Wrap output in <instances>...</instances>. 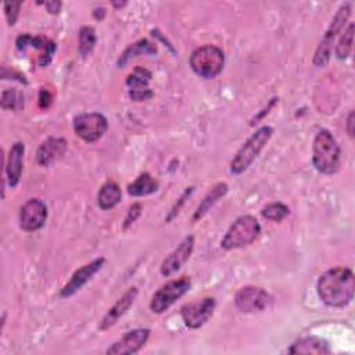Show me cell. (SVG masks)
<instances>
[{
  "label": "cell",
  "mask_w": 355,
  "mask_h": 355,
  "mask_svg": "<svg viewBox=\"0 0 355 355\" xmlns=\"http://www.w3.org/2000/svg\"><path fill=\"white\" fill-rule=\"evenodd\" d=\"M321 301L330 308H344L354 300L355 278L349 268L336 267L322 274L316 283Z\"/></svg>",
  "instance_id": "obj_1"
},
{
  "label": "cell",
  "mask_w": 355,
  "mask_h": 355,
  "mask_svg": "<svg viewBox=\"0 0 355 355\" xmlns=\"http://www.w3.org/2000/svg\"><path fill=\"white\" fill-rule=\"evenodd\" d=\"M341 161L340 146L327 130H321L312 145V164L323 175H333L338 171Z\"/></svg>",
  "instance_id": "obj_2"
},
{
  "label": "cell",
  "mask_w": 355,
  "mask_h": 355,
  "mask_svg": "<svg viewBox=\"0 0 355 355\" xmlns=\"http://www.w3.org/2000/svg\"><path fill=\"white\" fill-rule=\"evenodd\" d=\"M261 233V225L253 215H242L226 230L221 241L223 250L243 249L254 243Z\"/></svg>",
  "instance_id": "obj_3"
},
{
  "label": "cell",
  "mask_w": 355,
  "mask_h": 355,
  "mask_svg": "<svg viewBox=\"0 0 355 355\" xmlns=\"http://www.w3.org/2000/svg\"><path fill=\"white\" fill-rule=\"evenodd\" d=\"M274 135V128L272 127H261L257 130L246 142L245 145L239 149V152L236 153L234 159L230 163V172L233 175H242L245 174L252 164L257 160L260 153L264 150V148L268 145Z\"/></svg>",
  "instance_id": "obj_4"
},
{
  "label": "cell",
  "mask_w": 355,
  "mask_h": 355,
  "mask_svg": "<svg viewBox=\"0 0 355 355\" xmlns=\"http://www.w3.org/2000/svg\"><path fill=\"white\" fill-rule=\"evenodd\" d=\"M189 63L194 74L204 79H214L223 70L225 54L219 48L214 45H205L197 48L192 53Z\"/></svg>",
  "instance_id": "obj_5"
},
{
  "label": "cell",
  "mask_w": 355,
  "mask_h": 355,
  "mask_svg": "<svg viewBox=\"0 0 355 355\" xmlns=\"http://www.w3.org/2000/svg\"><path fill=\"white\" fill-rule=\"evenodd\" d=\"M349 16H351V3L341 5L340 9L336 12L329 28L326 30L323 38L321 39V42L316 48V52L314 56V64L316 67H325L329 63L333 43H334L337 35L341 34V31L344 30Z\"/></svg>",
  "instance_id": "obj_6"
},
{
  "label": "cell",
  "mask_w": 355,
  "mask_h": 355,
  "mask_svg": "<svg viewBox=\"0 0 355 355\" xmlns=\"http://www.w3.org/2000/svg\"><path fill=\"white\" fill-rule=\"evenodd\" d=\"M192 287V281L187 276L174 279L161 286L152 297L150 310L154 314L165 312L171 305H174L179 298H182Z\"/></svg>",
  "instance_id": "obj_7"
},
{
  "label": "cell",
  "mask_w": 355,
  "mask_h": 355,
  "mask_svg": "<svg viewBox=\"0 0 355 355\" xmlns=\"http://www.w3.org/2000/svg\"><path fill=\"white\" fill-rule=\"evenodd\" d=\"M108 130L107 118L100 112H83L74 120V132L86 143L100 141Z\"/></svg>",
  "instance_id": "obj_8"
},
{
  "label": "cell",
  "mask_w": 355,
  "mask_h": 355,
  "mask_svg": "<svg viewBox=\"0 0 355 355\" xmlns=\"http://www.w3.org/2000/svg\"><path fill=\"white\" fill-rule=\"evenodd\" d=\"M272 297L263 287L246 286L234 296V305L241 312L254 314L261 312L270 307Z\"/></svg>",
  "instance_id": "obj_9"
},
{
  "label": "cell",
  "mask_w": 355,
  "mask_h": 355,
  "mask_svg": "<svg viewBox=\"0 0 355 355\" xmlns=\"http://www.w3.org/2000/svg\"><path fill=\"white\" fill-rule=\"evenodd\" d=\"M216 303L214 297H205L203 300L189 303L181 308V316L183 323L189 329H199L204 326L214 315Z\"/></svg>",
  "instance_id": "obj_10"
},
{
  "label": "cell",
  "mask_w": 355,
  "mask_h": 355,
  "mask_svg": "<svg viewBox=\"0 0 355 355\" xmlns=\"http://www.w3.org/2000/svg\"><path fill=\"white\" fill-rule=\"evenodd\" d=\"M150 329H134L125 333L120 340H116L114 344H111L105 354L107 355H130L136 354L141 351L150 337Z\"/></svg>",
  "instance_id": "obj_11"
},
{
  "label": "cell",
  "mask_w": 355,
  "mask_h": 355,
  "mask_svg": "<svg viewBox=\"0 0 355 355\" xmlns=\"http://www.w3.org/2000/svg\"><path fill=\"white\" fill-rule=\"evenodd\" d=\"M48 219V207L39 199L28 200L20 210V227L24 232L42 229Z\"/></svg>",
  "instance_id": "obj_12"
},
{
  "label": "cell",
  "mask_w": 355,
  "mask_h": 355,
  "mask_svg": "<svg viewBox=\"0 0 355 355\" xmlns=\"http://www.w3.org/2000/svg\"><path fill=\"white\" fill-rule=\"evenodd\" d=\"M193 250H194V236L189 234L176 246V249L172 253H170L164 258V261L160 267L161 275L168 278V276L176 274L189 261Z\"/></svg>",
  "instance_id": "obj_13"
},
{
  "label": "cell",
  "mask_w": 355,
  "mask_h": 355,
  "mask_svg": "<svg viewBox=\"0 0 355 355\" xmlns=\"http://www.w3.org/2000/svg\"><path fill=\"white\" fill-rule=\"evenodd\" d=\"M104 263H105V258L100 257V258H96V260H93L92 263L83 265L82 268L77 270V271L72 274L70 282L61 289L60 297L68 298V297L74 296L77 292H79V290L103 268Z\"/></svg>",
  "instance_id": "obj_14"
},
{
  "label": "cell",
  "mask_w": 355,
  "mask_h": 355,
  "mask_svg": "<svg viewBox=\"0 0 355 355\" xmlns=\"http://www.w3.org/2000/svg\"><path fill=\"white\" fill-rule=\"evenodd\" d=\"M139 294V290L136 287H131L128 289L124 296L118 300L110 310L108 312L104 315V318L100 321V330H108L110 327H112L118 321H120L128 311L130 308L134 305V303L136 301Z\"/></svg>",
  "instance_id": "obj_15"
},
{
  "label": "cell",
  "mask_w": 355,
  "mask_h": 355,
  "mask_svg": "<svg viewBox=\"0 0 355 355\" xmlns=\"http://www.w3.org/2000/svg\"><path fill=\"white\" fill-rule=\"evenodd\" d=\"M67 149L68 143L64 138H49L39 146L37 152V161L42 167H49L63 159Z\"/></svg>",
  "instance_id": "obj_16"
},
{
  "label": "cell",
  "mask_w": 355,
  "mask_h": 355,
  "mask_svg": "<svg viewBox=\"0 0 355 355\" xmlns=\"http://www.w3.org/2000/svg\"><path fill=\"white\" fill-rule=\"evenodd\" d=\"M24 153H26V146L23 142H16L8 157L6 163V175H8V182L12 189H14L21 179L23 174V167H24Z\"/></svg>",
  "instance_id": "obj_17"
},
{
  "label": "cell",
  "mask_w": 355,
  "mask_h": 355,
  "mask_svg": "<svg viewBox=\"0 0 355 355\" xmlns=\"http://www.w3.org/2000/svg\"><path fill=\"white\" fill-rule=\"evenodd\" d=\"M289 354H296V355H301V354H318V355H325V354H330V345L329 343L318 336H308V337H303L297 341H294L290 348L287 349Z\"/></svg>",
  "instance_id": "obj_18"
},
{
  "label": "cell",
  "mask_w": 355,
  "mask_h": 355,
  "mask_svg": "<svg viewBox=\"0 0 355 355\" xmlns=\"http://www.w3.org/2000/svg\"><path fill=\"white\" fill-rule=\"evenodd\" d=\"M227 190H229V187H227L226 183H223V182L216 183V185L205 194V197L201 200V203L199 204V207H197V210L194 211L193 218H192L193 222H197L199 219H201V218L216 204V201L221 200V199L227 193Z\"/></svg>",
  "instance_id": "obj_19"
},
{
  "label": "cell",
  "mask_w": 355,
  "mask_h": 355,
  "mask_svg": "<svg viewBox=\"0 0 355 355\" xmlns=\"http://www.w3.org/2000/svg\"><path fill=\"white\" fill-rule=\"evenodd\" d=\"M123 199V192L115 182L104 183L97 194V204L103 211H108L118 205Z\"/></svg>",
  "instance_id": "obj_20"
},
{
  "label": "cell",
  "mask_w": 355,
  "mask_h": 355,
  "mask_svg": "<svg viewBox=\"0 0 355 355\" xmlns=\"http://www.w3.org/2000/svg\"><path fill=\"white\" fill-rule=\"evenodd\" d=\"M159 182L150 174L139 175L132 183L128 185V194L132 197H143L153 194L159 190Z\"/></svg>",
  "instance_id": "obj_21"
},
{
  "label": "cell",
  "mask_w": 355,
  "mask_h": 355,
  "mask_svg": "<svg viewBox=\"0 0 355 355\" xmlns=\"http://www.w3.org/2000/svg\"><path fill=\"white\" fill-rule=\"evenodd\" d=\"M157 53V48L149 42L148 39H142L139 42H135L132 43L123 54L121 57L118 59V65L120 67H125L130 60H132L134 57H138L141 54H156Z\"/></svg>",
  "instance_id": "obj_22"
},
{
  "label": "cell",
  "mask_w": 355,
  "mask_h": 355,
  "mask_svg": "<svg viewBox=\"0 0 355 355\" xmlns=\"http://www.w3.org/2000/svg\"><path fill=\"white\" fill-rule=\"evenodd\" d=\"M352 45H354V24L348 23L347 28L341 31V37L336 45V57L338 60H345L349 57L352 52Z\"/></svg>",
  "instance_id": "obj_23"
},
{
  "label": "cell",
  "mask_w": 355,
  "mask_h": 355,
  "mask_svg": "<svg viewBox=\"0 0 355 355\" xmlns=\"http://www.w3.org/2000/svg\"><path fill=\"white\" fill-rule=\"evenodd\" d=\"M96 31L93 27L85 26L79 30V45H78V52L82 59H86L94 49L96 46Z\"/></svg>",
  "instance_id": "obj_24"
},
{
  "label": "cell",
  "mask_w": 355,
  "mask_h": 355,
  "mask_svg": "<svg viewBox=\"0 0 355 355\" xmlns=\"http://www.w3.org/2000/svg\"><path fill=\"white\" fill-rule=\"evenodd\" d=\"M152 81V72L143 67H136L131 75L127 78V86L130 90L149 89V82Z\"/></svg>",
  "instance_id": "obj_25"
},
{
  "label": "cell",
  "mask_w": 355,
  "mask_h": 355,
  "mask_svg": "<svg viewBox=\"0 0 355 355\" xmlns=\"http://www.w3.org/2000/svg\"><path fill=\"white\" fill-rule=\"evenodd\" d=\"M261 215L272 222H282L290 215V208L283 203H271L261 210Z\"/></svg>",
  "instance_id": "obj_26"
},
{
  "label": "cell",
  "mask_w": 355,
  "mask_h": 355,
  "mask_svg": "<svg viewBox=\"0 0 355 355\" xmlns=\"http://www.w3.org/2000/svg\"><path fill=\"white\" fill-rule=\"evenodd\" d=\"M0 104L3 110H20L24 107V96L16 89H6L2 92Z\"/></svg>",
  "instance_id": "obj_27"
},
{
  "label": "cell",
  "mask_w": 355,
  "mask_h": 355,
  "mask_svg": "<svg viewBox=\"0 0 355 355\" xmlns=\"http://www.w3.org/2000/svg\"><path fill=\"white\" fill-rule=\"evenodd\" d=\"M23 3L21 2H6L3 5V10H5V16L6 20L9 23L10 27L16 26L19 17H20V9H21Z\"/></svg>",
  "instance_id": "obj_28"
},
{
  "label": "cell",
  "mask_w": 355,
  "mask_h": 355,
  "mask_svg": "<svg viewBox=\"0 0 355 355\" xmlns=\"http://www.w3.org/2000/svg\"><path fill=\"white\" fill-rule=\"evenodd\" d=\"M142 210H143V205H142L141 203H135L134 205H131L130 210H128V214H127V216H125V221H124L123 227H124V229H128L134 222H136L138 218H139L141 214H142Z\"/></svg>",
  "instance_id": "obj_29"
},
{
  "label": "cell",
  "mask_w": 355,
  "mask_h": 355,
  "mask_svg": "<svg viewBox=\"0 0 355 355\" xmlns=\"http://www.w3.org/2000/svg\"><path fill=\"white\" fill-rule=\"evenodd\" d=\"M193 190H194V187L192 186V187H187L186 189V192L182 194V197L175 203V205L172 207V210H171V212L168 214V216L165 218V222H171L178 214H179V211H181V208H182V205L186 203V199L193 193Z\"/></svg>",
  "instance_id": "obj_30"
},
{
  "label": "cell",
  "mask_w": 355,
  "mask_h": 355,
  "mask_svg": "<svg viewBox=\"0 0 355 355\" xmlns=\"http://www.w3.org/2000/svg\"><path fill=\"white\" fill-rule=\"evenodd\" d=\"M130 97L135 101H143L153 97V92L150 89H142V90H130Z\"/></svg>",
  "instance_id": "obj_31"
},
{
  "label": "cell",
  "mask_w": 355,
  "mask_h": 355,
  "mask_svg": "<svg viewBox=\"0 0 355 355\" xmlns=\"http://www.w3.org/2000/svg\"><path fill=\"white\" fill-rule=\"evenodd\" d=\"M52 100H53V94L48 89L42 88L39 92V107L46 110L52 104Z\"/></svg>",
  "instance_id": "obj_32"
},
{
  "label": "cell",
  "mask_w": 355,
  "mask_h": 355,
  "mask_svg": "<svg viewBox=\"0 0 355 355\" xmlns=\"http://www.w3.org/2000/svg\"><path fill=\"white\" fill-rule=\"evenodd\" d=\"M345 131L349 135V138H354L355 135V114L351 110L348 116H347V124H345Z\"/></svg>",
  "instance_id": "obj_33"
},
{
  "label": "cell",
  "mask_w": 355,
  "mask_h": 355,
  "mask_svg": "<svg viewBox=\"0 0 355 355\" xmlns=\"http://www.w3.org/2000/svg\"><path fill=\"white\" fill-rule=\"evenodd\" d=\"M42 5L48 9V12L50 14H59L61 10V6H63L61 2H56V0H50V2H45Z\"/></svg>",
  "instance_id": "obj_34"
},
{
  "label": "cell",
  "mask_w": 355,
  "mask_h": 355,
  "mask_svg": "<svg viewBox=\"0 0 355 355\" xmlns=\"http://www.w3.org/2000/svg\"><path fill=\"white\" fill-rule=\"evenodd\" d=\"M93 16H94L97 20H101V19H104V16H105V10H104L103 8H100V9H94Z\"/></svg>",
  "instance_id": "obj_35"
},
{
  "label": "cell",
  "mask_w": 355,
  "mask_h": 355,
  "mask_svg": "<svg viewBox=\"0 0 355 355\" xmlns=\"http://www.w3.org/2000/svg\"><path fill=\"white\" fill-rule=\"evenodd\" d=\"M112 6H114V8H124V6H127V2H124V3H116V2H112Z\"/></svg>",
  "instance_id": "obj_36"
}]
</instances>
